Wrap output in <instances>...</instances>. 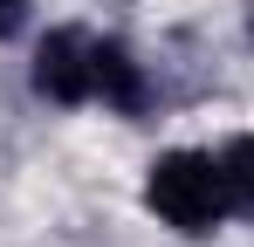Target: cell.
I'll list each match as a JSON object with an SVG mask.
<instances>
[{
  "instance_id": "3957f363",
  "label": "cell",
  "mask_w": 254,
  "mask_h": 247,
  "mask_svg": "<svg viewBox=\"0 0 254 247\" xmlns=\"http://www.w3.org/2000/svg\"><path fill=\"white\" fill-rule=\"evenodd\" d=\"M96 103L117 117H144L151 110V76L117 35H96Z\"/></svg>"
},
{
  "instance_id": "5b68a950",
  "label": "cell",
  "mask_w": 254,
  "mask_h": 247,
  "mask_svg": "<svg viewBox=\"0 0 254 247\" xmlns=\"http://www.w3.org/2000/svg\"><path fill=\"white\" fill-rule=\"evenodd\" d=\"M28 28V0H0V41Z\"/></svg>"
},
{
  "instance_id": "277c9868",
  "label": "cell",
  "mask_w": 254,
  "mask_h": 247,
  "mask_svg": "<svg viewBox=\"0 0 254 247\" xmlns=\"http://www.w3.org/2000/svg\"><path fill=\"white\" fill-rule=\"evenodd\" d=\"M220 185H227V213L254 220V137H227L220 151Z\"/></svg>"
},
{
  "instance_id": "7a4b0ae2",
  "label": "cell",
  "mask_w": 254,
  "mask_h": 247,
  "mask_svg": "<svg viewBox=\"0 0 254 247\" xmlns=\"http://www.w3.org/2000/svg\"><path fill=\"white\" fill-rule=\"evenodd\" d=\"M35 96L42 103H96V35L89 28H48L35 41Z\"/></svg>"
},
{
  "instance_id": "6da1fadb",
  "label": "cell",
  "mask_w": 254,
  "mask_h": 247,
  "mask_svg": "<svg viewBox=\"0 0 254 247\" xmlns=\"http://www.w3.org/2000/svg\"><path fill=\"white\" fill-rule=\"evenodd\" d=\"M144 206L158 213V227L206 241L227 220V185H220V158L213 151H158L144 172Z\"/></svg>"
}]
</instances>
